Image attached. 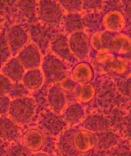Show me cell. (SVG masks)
<instances>
[{
    "mask_svg": "<svg viewBox=\"0 0 131 156\" xmlns=\"http://www.w3.org/2000/svg\"><path fill=\"white\" fill-rule=\"evenodd\" d=\"M69 65L52 53L43 58L41 69L44 82L50 85L60 84L70 76Z\"/></svg>",
    "mask_w": 131,
    "mask_h": 156,
    "instance_id": "cell-1",
    "label": "cell"
},
{
    "mask_svg": "<svg viewBox=\"0 0 131 156\" xmlns=\"http://www.w3.org/2000/svg\"><path fill=\"white\" fill-rule=\"evenodd\" d=\"M35 100L29 97L12 99L7 115L19 126L29 124L36 113Z\"/></svg>",
    "mask_w": 131,
    "mask_h": 156,
    "instance_id": "cell-2",
    "label": "cell"
},
{
    "mask_svg": "<svg viewBox=\"0 0 131 156\" xmlns=\"http://www.w3.org/2000/svg\"><path fill=\"white\" fill-rule=\"evenodd\" d=\"M37 126L46 136L56 138L68 127L61 115L55 114L50 109L40 114Z\"/></svg>",
    "mask_w": 131,
    "mask_h": 156,
    "instance_id": "cell-3",
    "label": "cell"
},
{
    "mask_svg": "<svg viewBox=\"0 0 131 156\" xmlns=\"http://www.w3.org/2000/svg\"><path fill=\"white\" fill-rule=\"evenodd\" d=\"M65 12L59 1L43 0L38 2L37 15L43 23L52 26L62 23Z\"/></svg>",
    "mask_w": 131,
    "mask_h": 156,
    "instance_id": "cell-4",
    "label": "cell"
},
{
    "mask_svg": "<svg viewBox=\"0 0 131 156\" xmlns=\"http://www.w3.org/2000/svg\"><path fill=\"white\" fill-rule=\"evenodd\" d=\"M51 53L58 57L68 65H75L78 60L71 51L68 35L65 33L58 34L52 39L50 43Z\"/></svg>",
    "mask_w": 131,
    "mask_h": 156,
    "instance_id": "cell-5",
    "label": "cell"
},
{
    "mask_svg": "<svg viewBox=\"0 0 131 156\" xmlns=\"http://www.w3.org/2000/svg\"><path fill=\"white\" fill-rule=\"evenodd\" d=\"M68 43L71 53L78 61L88 58L90 49V38L84 30L68 35Z\"/></svg>",
    "mask_w": 131,
    "mask_h": 156,
    "instance_id": "cell-6",
    "label": "cell"
},
{
    "mask_svg": "<svg viewBox=\"0 0 131 156\" xmlns=\"http://www.w3.org/2000/svg\"><path fill=\"white\" fill-rule=\"evenodd\" d=\"M16 57L26 70L39 69L43 58L40 48L34 42L28 43Z\"/></svg>",
    "mask_w": 131,
    "mask_h": 156,
    "instance_id": "cell-7",
    "label": "cell"
},
{
    "mask_svg": "<svg viewBox=\"0 0 131 156\" xmlns=\"http://www.w3.org/2000/svg\"><path fill=\"white\" fill-rule=\"evenodd\" d=\"M72 142L76 151L79 154H83L96 148L97 138L95 133L82 128L75 127Z\"/></svg>",
    "mask_w": 131,
    "mask_h": 156,
    "instance_id": "cell-8",
    "label": "cell"
},
{
    "mask_svg": "<svg viewBox=\"0 0 131 156\" xmlns=\"http://www.w3.org/2000/svg\"><path fill=\"white\" fill-rule=\"evenodd\" d=\"M6 36L10 52L13 57H16L21 50L30 43V37L27 30L19 25L11 27Z\"/></svg>",
    "mask_w": 131,
    "mask_h": 156,
    "instance_id": "cell-9",
    "label": "cell"
},
{
    "mask_svg": "<svg viewBox=\"0 0 131 156\" xmlns=\"http://www.w3.org/2000/svg\"><path fill=\"white\" fill-rule=\"evenodd\" d=\"M46 135L37 128H31L22 133L19 142L31 153L42 151Z\"/></svg>",
    "mask_w": 131,
    "mask_h": 156,
    "instance_id": "cell-10",
    "label": "cell"
},
{
    "mask_svg": "<svg viewBox=\"0 0 131 156\" xmlns=\"http://www.w3.org/2000/svg\"><path fill=\"white\" fill-rule=\"evenodd\" d=\"M21 126L8 115L0 116V139L11 144L19 142L22 135Z\"/></svg>",
    "mask_w": 131,
    "mask_h": 156,
    "instance_id": "cell-11",
    "label": "cell"
},
{
    "mask_svg": "<svg viewBox=\"0 0 131 156\" xmlns=\"http://www.w3.org/2000/svg\"><path fill=\"white\" fill-rule=\"evenodd\" d=\"M47 101L50 109L58 115L62 114L67 105L65 92L59 84L50 85L47 94Z\"/></svg>",
    "mask_w": 131,
    "mask_h": 156,
    "instance_id": "cell-12",
    "label": "cell"
},
{
    "mask_svg": "<svg viewBox=\"0 0 131 156\" xmlns=\"http://www.w3.org/2000/svg\"><path fill=\"white\" fill-rule=\"evenodd\" d=\"M94 70L92 66L86 62H80L74 66L70 71L69 77L78 85L89 84L94 78Z\"/></svg>",
    "mask_w": 131,
    "mask_h": 156,
    "instance_id": "cell-13",
    "label": "cell"
},
{
    "mask_svg": "<svg viewBox=\"0 0 131 156\" xmlns=\"http://www.w3.org/2000/svg\"><path fill=\"white\" fill-rule=\"evenodd\" d=\"M75 127L68 128L58 137H57L56 151L57 156H81L74 148L72 136Z\"/></svg>",
    "mask_w": 131,
    "mask_h": 156,
    "instance_id": "cell-14",
    "label": "cell"
},
{
    "mask_svg": "<svg viewBox=\"0 0 131 156\" xmlns=\"http://www.w3.org/2000/svg\"><path fill=\"white\" fill-rule=\"evenodd\" d=\"M81 128L95 133L110 130L111 123L103 115L92 114L86 116L81 123Z\"/></svg>",
    "mask_w": 131,
    "mask_h": 156,
    "instance_id": "cell-15",
    "label": "cell"
},
{
    "mask_svg": "<svg viewBox=\"0 0 131 156\" xmlns=\"http://www.w3.org/2000/svg\"><path fill=\"white\" fill-rule=\"evenodd\" d=\"M97 60L108 71L122 73L126 69V60L110 53H99Z\"/></svg>",
    "mask_w": 131,
    "mask_h": 156,
    "instance_id": "cell-16",
    "label": "cell"
},
{
    "mask_svg": "<svg viewBox=\"0 0 131 156\" xmlns=\"http://www.w3.org/2000/svg\"><path fill=\"white\" fill-rule=\"evenodd\" d=\"M61 116L68 126H74L82 122L86 113L83 105L77 102L67 105Z\"/></svg>",
    "mask_w": 131,
    "mask_h": 156,
    "instance_id": "cell-17",
    "label": "cell"
},
{
    "mask_svg": "<svg viewBox=\"0 0 131 156\" xmlns=\"http://www.w3.org/2000/svg\"><path fill=\"white\" fill-rule=\"evenodd\" d=\"M25 71L16 57H11L1 67V73L12 83H21Z\"/></svg>",
    "mask_w": 131,
    "mask_h": 156,
    "instance_id": "cell-18",
    "label": "cell"
},
{
    "mask_svg": "<svg viewBox=\"0 0 131 156\" xmlns=\"http://www.w3.org/2000/svg\"><path fill=\"white\" fill-rule=\"evenodd\" d=\"M103 24L106 31L114 34L119 33L124 29V16L120 11L112 10L104 16Z\"/></svg>",
    "mask_w": 131,
    "mask_h": 156,
    "instance_id": "cell-19",
    "label": "cell"
},
{
    "mask_svg": "<svg viewBox=\"0 0 131 156\" xmlns=\"http://www.w3.org/2000/svg\"><path fill=\"white\" fill-rule=\"evenodd\" d=\"M21 83L29 92L40 90L44 83V78L41 69L39 68L26 70Z\"/></svg>",
    "mask_w": 131,
    "mask_h": 156,
    "instance_id": "cell-20",
    "label": "cell"
},
{
    "mask_svg": "<svg viewBox=\"0 0 131 156\" xmlns=\"http://www.w3.org/2000/svg\"><path fill=\"white\" fill-rule=\"evenodd\" d=\"M97 138L95 149L99 150L107 151L115 147L122 140L117 133L110 130L96 133Z\"/></svg>",
    "mask_w": 131,
    "mask_h": 156,
    "instance_id": "cell-21",
    "label": "cell"
},
{
    "mask_svg": "<svg viewBox=\"0 0 131 156\" xmlns=\"http://www.w3.org/2000/svg\"><path fill=\"white\" fill-rule=\"evenodd\" d=\"M114 33L104 30L95 33L90 39V46L99 53H109L111 42Z\"/></svg>",
    "mask_w": 131,
    "mask_h": 156,
    "instance_id": "cell-22",
    "label": "cell"
},
{
    "mask_svg": "<svg viewBox=\"0 0 131 156\" xmlns=\"http://www.w3.org/2000/svg\"><path fill=\"white\" fill-rule=\"evenodd\" d=\"M130 50V38L124 34H115L111 42L109 53L119 56L128 54Z\"/></svg>",
    "mask_w": 131,
    "mask_h": 156,
    "instance_id": "cell-23",
    "label": "cell"
},
{
    "mask_svg": "<svg viewBox=\"0 0 131 156\" xmlns=\"http://www.w3.org/2000/svg\"><path fill=\"white\" fill-rule=\"evenodd\" d=\"M62 23L64 24L66 34L69 35L75 32L84 30V20L79 13L65 14Z\"/></svg>",
    "mask_w": 131,
    "mask_h": 156,
    "instance_id": "cell-24",
    "label": "cell"
},
{
    "mask_svg": "<svg viewBox=\"0 0 131 156\" xmlns=\"http://www.w3.org/2000/svg\"><path fill=\"white\" fill-rule=\"evenodd\" d=\"M75 91L76 98L78 102L88 103L92 101L96 95V89L94 86L89 84L78 85Z\"/></svg>",
    "mask_w": 131,
    "mask_h": 156,
    "instance_id": "cell-25",
    "label": "cell"
},
{
    "mask_svg": "<svg viewBox=\"0 0 131 156\" xmlns=\"http://www.w3.org/2000/svg\"><path fill=\"white\" fill-rule=\"evenodd\" d=\"M108 156H131L129 142L122 139L115 147L108 150Z\"/></svg>",
    "mask_w": 131,
    "mask_h": 156,
    "instance_id": "cell-26",
    "label": "cell"
},
{
    "mask_svg": "<svg viewBox=\"0 0 131 156\" xmlns=\"http://www.w3.org/2000/svg\"><path fill=\"white\" fill-rule=\"evenodd\" d=\"M30 153L19 141L9 145L5 156H30Z\"/></svg>",
    "mask_w": 131,
    "mask_h": 156,
    "instance_id": "cell-27",
    "label": "cell"
},
{
    "mask_svg": "<svg viewBox=\"0 0 131 156\" xmlns=\"http://www.w3.org/2000/svg\"><path fill=\"white\" fill-rule=\"evenodd\" d=\"M11 56L6 34L1 35L0 36V65L1 67L11 58Z\"/></svg>",
    "mask_w": 131,
    "mask_h": 156,
    "instance_id": "cell-28",
    "label": "cell"
},
{
    "mask_svg": "<svg viewBox=\"0 0 131 156\" xmlns=\"http://www.w3.org/2000/svg\"><path fill=\"white\" fill-rule=\"evenodd\" d=\"M29 92L21 82L18 83H13L11 91L8 96L11 100H12L29 97Z\"/></svg>",
    "mask_w": 131,
    "mask_h": 156,
    "instance_id": "cell-29",
    "label": "cell"
},
{
    "mask_svg": "<svg viewBox=\"0 0 131 156\" xmlns=\"http://www.w3.org/2000/svg\"><path fill=\"white\" fill-rule=\"evenodd\" d=\"M65 12L67 13H79L82 11L81 1H59Z\"/></svg>",
    "mask_w": 131,
    "mask_h": 156,
    "instance_id": "cell-30",
    "label": "cell"
},
{
    "mask_svg": "<svg viewBox=\"0 0 131 156\" xmlns=\"http://www.w3.org/2000/svg\"><path fill=\"white\" fill-rule=\"evenodd\" d=\"M12 84L7 77L0 73V97L8 95Z\"/></svg>",
    "mask_w": 131,
    "mask_h": 156,
    "instance_id": "cell-31",
    "label": "cell"
},
{
    "mask_svg": "<svg viewBox=\"0 0 131 156\" xmlns=\"http://www.w3.org/2000/svg\"><path fill=\"white\" fill-rule=\"evenodd\" d=\"M57 138L46 136L44 144L42 151L50 155L55 154Z\"/></svg>",
    "mask_w": 131,
    "mask_h": 156,
    "instance_id": "cell-32",
    "label": "cell"
},
{
    "mask_svg": "<svg viewBox=\"0 0 131 156\" xmlns=\"http://www.w3.org/2000/svg\"><path fill=\"white\" fill-rule=\"evenodd\" d=\"M101 1H83L82 10L87 11H96L101 8Z\"/></svg>",
    "mask_w": 131,
    "mask_h": 156,
    "instance_id": "cell-33",
    "label": "cell"
},
{
    "mask_svg": "<svg viewBox=\"0 0 131 156\" xmlns=\"http://www.w3.org/2000/svg\"><path fill=\"white\" fill-rule=\"evenodd\" d=\"M59 85L64 91H74L76 90V87L78 85L70 77L64 80Z\"/></svg>",
    "mask_w": 131,
    "mask_h": 156,
    "instance_id": "cell-34",
    "label": "cell"
},
{
    "mask_svg": "<svg viewBox=\"0 0 131 156\" xmlns=\"http://www.w3.org/2000/svg\"><path fill=\"white\" fill-rule=\"evenodd\" d=\"M11 99L8 96L0 97V116L7 115Z\"/></svg>",
    "mask_w": 131,
    "mask_h": 156,
    "instance_id": "cell-35",
    "label": "cell"
},
{
    "mask_svg": "<svg viewBox=\"0 0 131 156\" xmlns=\"http://www.w3.org/2000/svg\"><path fill=\"white\" fill-rule=\"evenodd\" d=\"M81 156H108V150H99L95 149L88 153H86Z\"/></svg>",
    "mask_w": 131,
    "mask_h": 156,
    "instance_id": "cell-36",
    "label": "cell"
},
{
    "mask_svg": "<svg viewBox=\"0 0 131 156\" xmlns=\"http://www.w3.org/2000/svg\"><path fill=\"white\" fill-rule=\"evenodd\" d=\"M30 156H52V155H50L45 152L40 151H37V152L31 153Z\"/></svg>",
    "mask_w": 131,
    "mask_h": 156,
    "instance_id": "cell-37",
    "label": "cell"
},
{
    "mask_svg": "<svg viewBox=\"0 0 131 156\" xmlns=\"http://www.w3.org/2000/svg\"><path fill=\"white\" fill-rule=\"evenodd\" d=\"M2 18L1 16L0 15V26H1V25L2 24Z\"/></svg>",
    "mask_w": 131,
    "mask_h": 156,
    "instance_id": "cell-38",
    "label": "cell"
},
{
    "mask_svg": "<svg viewBox=\"0 0 131 156\" xmlns=\"http://www.w3.org/2000/svg\"><path fill=\"white\" fill-rule=\"evenodd\" d=\"M52 156H57L56 154H54V155H52Z\"/></svg>",
    "mask_w": 131,
    "mask_h": 156,
    "instance_id": "cell-39",
    "label": "cell"
}]
</instances>
